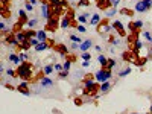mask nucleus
Segmentation results:
<instances>
[{
    "mask_svg": "<svg viewBox=\"0 0 152 114\" xmlns=\"http://www.w3.org/2000/svg\"><path fill=\"white\" fill-rule=\"evenodd\" d=\"M23 32H24V35H26V40H30V38H35L37 37V32H35L34 29H23Z\"/></svg>",
    "mask_w": 152,
    "mask_h": 114,
    "instance_id": "obj_18",
    "label": "nucleus"
},
{
    "mask_svg": "<svg viewBox=\"0 0 152 114\" xmlns=\"http://www.w3.org/2000/svg\"><path fill=\"white\" fill-rule=\"evenodd\" d=\"M70 65H71V63H70V61H64V65H62V69H64V70H67V72H69V70H70Z\"/></svg>",
    "mask_w": 152,
    "mask_h": 114,
    "instance_id": "obj_40",
    "label": "nucleus"
},
{
    "mask_svg": "<svg viewBox=\"0 0 152 114\" xmlns=\"http://www.w3.org/2000/svg\"><path fill=\"white\" fill-rule=\"evenodd\" d=\"M40 85L43 87V88H49V87H53V81L50 79V78H41L40 79Z\"/></svg>",
    "mask_w": 152,
    "mask_h": 114,
    "instance_id": "obj_12",
    "label": "nucleus"
},
{
    "mask_svg": "<svg viewBox=\"0 0 152 114\" xmlns=\"http://www.w3.org/2000/svg\"><path fill=\"white\" fill-rule=\"evenodd\" d=\"M30 47H32L30 41H29V40H26L24 43H21V44H20V50H29Z\"/></svg>",
    "mask_w": 152,
    "mask_h": 114,
    "instance_id": "obj_25",
    "label": "nucleus"
},
{
    "mask_svg": "<svg viewBox=\"0 0 152 114\" xmlns=\"http://www.w3.org/2000/svg\"><path fill=\"white\" fill-rule=\"evenodd\" d=\"M5 87H6L8 90H15V87H14V85H11V84H5Z\"/></svg>",
    "mask_w": 152,
    "mask_h": 114,
    "instance_id": "obj_52",
    "label": "nucleus"
},
{
    "mask_svg": "<svg viewBox=\"0 0 152 114\" xmlns=\"http://www.w3.org/2000/svg\"><path fill=\"white\" fill-rule=\"evenodd\" d=\"M9 61H11V63H15V64H19L21 59H20V56L17 55V53H11V55H9Z\"/></svg>",
    "mask_w": 152,
    "mask_h": 114,
    "instance_id": "obj_28",
    "label": "nucleus"
},
{
    "mask_svg": "<svg viewBox=\"0 0 152 114\" xmlns=\"http://www.w3.org/2000/svg\"><path fill=\"white\" fill-rule=\"evenodd\" d=\"M53 50L58 52V53L62 55V56H65L67 53H69V49H67V46H65V44H62V43H56L55 47H53Z\"/></svg>",
    "mask_w": 152,
    "mask_h": 114,
    "instance_id": "obj_7",
    "label": "nucleus"
},
{
    "mask_svg": "<svg viewBox=\"0 0 152 114\" xmlns=\"http://www.w3.org/2000/svg\"><path fill=\"white\" fill-rule=\"evenodd\" d=\"M87 17H88V14L85 12V14H82V15L78 17V21H79V23H87Z\"/></svg>",
    "mask_w": 152,
    "mask_h": 114,
    "instance_id": "obj_34",
    "label": "nucleus"
},
{
    "mask_svg": "<svg viewBox=\"0 0 152 114\" xmlns=\"http://www.w3.org/2000/svg\"><path fill=\"white\" fill-rule=\"evenodd\" d=\"M110 29H111V26H110V18L106 17V18H102L99 23L96 24V30L99 34H106V32H110Z\"/></svg>",
    "mask_w": 152,
    "mask_h": 114,
    "instance_id": "obj_4",
    "label": "nucleus"
},
{
    "mask_svg": "<svg viewBox=\"0 0 152 114\" xmlns=\"http://www.w3.org/2000/svg\"><path fill=\"white\" fill-rule=\"evenodd\" d=\"M143 3H145L146 9H151L152 8V0H143Z\"/></svg>",
    "mask_w": 152,
    "mask_h": 114,
    "instance_id": "obj_42",
    "label": "nucleus"
},
{
    "mask_svg": "<svg viewBox=\"0 0 152 114\" xmlns=\"http://www.w3.org/2000/svg\"><path fill=\"white\" fill-rule=\"evenodd\" d=\"M149 114H152V105H151V108H149Z\"/></svg>",
    "mask_w": 152,
    "mask_h": 114,
    "instance_id": "obj_58",
    "label": "nucleus"
},
{
    "mask_svg": "<svg viewBox=\"0 0 152 114\" xmlns=\"http://www.w3.org/2000/svg\"><path fill=\"white\" fill-rule=\"evenodd\" d=\"M131 73V69H125V70H122V72L119 73V76H126V74H129Z\"/></svg>",
    "mask_w": 152,
    "mask_h": 114,
    "instance_id": "obj_41",
    "label": "nucleus"
},
{
    "mask_svg": "<svg viewBox=\"0 0 152 114\" xmlns=\"http://www.w3.org/2000/svg\"><path fill=\"white\" fill-rule=\"evenodd\" d=\"M15 37H17V41H19L20 44H21V43H24V41H26V35H24V32H23V30H21V32H19V34H15Z\"/></svg>",
    "mask_w": 152,
    "mask_h": 114,
    "instance_id": "obj_24",
    "label": "nucleus"
},
{
    "mask_svg": "<svg viewBox=\"0 0 152 114\" xmlns=\"http://www.w3.org/2000/svg\"><path fill=\"white\" fill-rule=\"evenodd\" d=\"M0 17H3L5 20L11 18V9H9V6L0 5Z\"/></svg>",
    "mask_w": 152,
    "mask_h": 114,
    "instance_id": "obj_10",
    "label": "nucleus"
},
{
    "mask_svg": "<svg viewBox=\"0 0 152 114\" xmlns=\"http://www.w3.org/2000/svg\"><path fill=\"white\" fill-rule=\"evenodd\" d=\"M78 26H79V24H78V21H76V18H71V20H70V28H75V29H76Z\"/></svg>",
    "mask_w": 152,
    "mask_h": 114,
    "instance_id": "obj_43",
    "label": "nucleus"
},
{
    "mask_svg": "<svg viewBox=\"0 0 152 114\" xmlns=\"http://www.w3.org/2000/svg\"><path fill=\"white\" fill-rule=\"evenodd\" d=\"M3 72V67H2V64H0V73H2Z\"/></svg>",
    "mask_w": 152,
    "mask_h": 114,
    "instance_id": "obj_57",
    "label": "nucleus"
},
{
    "mask_svg": "<svg viewBox=\"0 0 152 114\" xmlns=\"http://www.w3.org/2000/svg\"><path fill=\"white\" fill-rule=\"evenodd\" d=\"M41 14H43V17L47 20V17H49V3L47 5H43L41 6Z\"/></svg>",
    "mask_w": 152,
    "mask_h": 114,
    "instance_id": "obj_27",
    "label": "nucleus"
},
{
    "mask_svg": "<svg viewBox=\"0 0 152 114\" xmlns=\"http://www.w3.org/2000/svg\"><path fill=\"white\" fill-rule=\"evenodd\" d=\"M70 40L73 41V43H76V44H78V43H81V38L76 37V35H70Z\"/></svg>",
    "mask_w": 152,
    "mask_h": 114,
    "instance_id": "obj_39",
    "label": "nucleus"
},
{
    "mask_svg": "<svg viewBox=\"0 0 152 114\" xmlns=\"http://www.w3.org/2000/svg\"><path fill=\"white\" fill-rule=\"evenodd\" d=\"M32 69H34V65H32V63H29V61H23L19 67H17V76L19 78H21L23 81H26V82H32Z\"/></svg>",
    "mask_w": 152,
    "mask_h": 114,
    "instance_id": "obj_1",
    "label": "nucleus"
},
{
    "mask_svg": "<svg viewBox=\"0 0 152 114\" xmlns=\"http://www.w3.org/2000/svg\"><path fill=\"white\" fill-rule=\"evenodd\" d=\"M147 61V58H145V56H135V58H134V61H132V64H135V65H138V67H143V65H145V63Z\"/></svg>",
    "mask_w": 152,
    "mask_h": 114,
    "instance_id": "obj_15",
    "label": "nucleus"
},
{
    "mask_svg": "<svg viewBox=\"0 0 152 114\" xmlns=\"http://www.w3.org/2000/svg\"><path fill=\"white\" fill-rule=\"evenodd\" d=\"M138 35H140V30H134V32H131L129 35H126V40H128V43L129 44H134L135 41H138Z\"/></svg>",
    "mask_w": 152,
    "mask_h": 114,
    "instance_id": "obj_11",
    "label": "nucleus"
},
{
    "mask_svg": "<svg viewBox=\"0 0 152 114\" xmlns=\"http://www.w3.org/2000/svg\"><path fill=\"white\" fill-rule=\"evenodd\" d=\"M29 3H30V5H34V3H37V0H29Z\"/></svg>",
    "mask_w": 152,
    "mask_h": 114,
    "instance_id": "obj_56",
    "label": "nucleus"
},
{
    "mask_svg": "<svg viewBox=\"0 0 152 114\" xmlns=\"http://www.w3.org/2000/svg\"><path fill=\"white\" fill-rule=\"evenodd\" d=\"M64 58H65L67 61H70V63H76V59H78L75 53H67V55L64 56Z\"/></svg>",
    "mask_w": 152,
    "mask_h": 114,
    "instance_id": "obj_31",
    "label": "nucleus"
},
{
    "mask_svg": "<svg viewBox=\"0 0 152 114\" xmlns=\"http://www.w3.org/2000/svg\"><path fill=\"white\" fill-rule=\"evenodd\" d=\"M37 40L41 43V41H46L47 40V35H46V30H40L37 32Z\"/></svg>",
    "mask_w": 152,
    "mask_h": 114,
    "instance_id": "obj_22",
    "label": "nucleus"
},
{
    "mask_svg": "<svg viewBox=\"0 0 152 114\" xmlns=\"http://www.w3.org/2000/svg\"><path fill=\"white\" fill-rule=\"evenodd\" d=\"M12 0H0V5H5V6H9Z\"/></svg>",
    "mask_w": 152,
    "mask_h": 114,
    "instance_id": "obj_48",
    "label": "nucleus"
},
{
    "mask_svg": "<svg viewBox=\"0 0 152 114\" xmlns=\"http://www.w3.org/2000/svg\"><path fill=\"white\" fill-rule=\"evenodd\" d=\"M28 58H29L28 53H21V55H20V59H21V61H28Z\"/></svg>",
    "mask_w": 152,
    "mask_h": 114,
    "instance_id": "obj_49",
    "label": "nucleus"
},
{
    "mask_svg": "<svg viewBox=\"0 0 152 114\" xmlns=\"http://www.w3.org/2000/svg\"><path fill=\"white\" fill-rule=\"evenodd\" d=\"M53 69H55V70H58V72H61V70H64V69H62V65H61V64H55V65H53Z\"/></svg>",
    "mask_w": 152,
    "mask_h": 114,
    "instance_id": "obj_51",
    "label": "nucleus"
},
{
    "mask_svg": "<svg viewBox=\"0 0 152 114\" xmlns=\"http://www.w3.org/2000/svg\"><path fill=\"white\" fill-rule=\"evenodd\" d=\"M50 6H58V8H70L67 0H49Z\"/></svg>",
    "mask_w": 152,
    "mask_h": 114,
    "instance_id": "obj_8",
    "label": "nucleus"
},
{
    "mask_svg": "<svg viewBox=\"0 0 152 114\" xmlns=\"http://www.w3.org/2000/svg\"><path fill=\"white\" fill-rule=\"evenodd\" d=\"M90 0H79L78 3H76V6H90Z\"/></svg>",
    "mask_w": 152,
    "mask_h": 114,
    "instance_id": "obj_32",
    "label": "nucleus"
},
{
    "mask_svg": "<svg viewBox=\"0 0 152 114\" xmlns=\"http://www.w3.org/2000/svg\"><path fill=\"white\" fill-rule=\"evenodd\" d=\"M43 72H44V74H50V73L53 72V65H52V64L46 65V67H44V70H43Z\"/></svg>",
    "mask_w": 152,
    "mask_h": 114,
    "instance_id": "obj_33",
    "label": "nucleus"
},
{
    "mask_svg": "<svg viewBox=\"0 0 152 114\" xmlns=\"http://www.w3.org/2000/svg\"><path fill=\"white\" fill-rule=\"evenodd\" d=\"M120 14H122V15H128V17H134V14H135V11L128 9V8H122V9H120Z\"/></svg>",
    "mask_w": 152,
    "mask_h": 114,
    "instance_id": "obj_21",
    "label": "nucleus"
},
{
    "mask_svg": "<svg viewBox=\"0 0 152 114\" xmlns=\"http://www.w3.org/2000/svg\"><path fill=\"white\" fill-rule=\"evenodd\" d=\"M114 65H116V61H114L113 58H110V59H108V63H106V65L104 67V70H110V72H111V69H113Z\"/></svg>",
    "mask_w": 152,
    "mask_h": 114,
    "instance_id": "obj_26",
    "label": "nucleus"
},
{
    "mask_svg": "<svg viewBox=\"0 0 152 114\" xmlns=\"http://www.w3.org/2000/svg\"><path fill=\"white\" fill-rule=\"evenodd\" d=\"M0 82H2V78H0Z\"/></svg>",
    "mask_w": 152,
    "mask_h": 114,
    "instance_id": "obj_59",
    "label": "nucleus"
},
{
    "mask_svg": "<svg viewBox=\"0 0 152 114\" xmlns=\"http://www.w3.org/2000/svg\"><path fill=\"white\" fill-rule=\"evenodd\" d=\"M90 58H91V55L88 53V52H84V53H82V59L84 61H90Z\"/></svg>",
    "mask_w": 152,
    "mask_h": 114,
    "instance_id": "obj_44",
    "label": "nucleus"
},
{
    "mask_svg": "<svg viewBox=\"0 0 152 114\" xmlns=\"http://www.w3.org/2000/svg\"><path fill=\"white\" fill-rule=\"evenodd\" d=\"M96 6L100 11H106L113 6V3H111V0H96Z\"/></svg>",
    "mask_w": 152,
    "mask_h": 114,
    "instance_id": "obj_6",
    "label": "nucleus"
},
{
    "mask_svg": "<svg viewBox=\"0 0 152 114\" xmlns=\"http://www.w3.org/2000/svg\"><path fill=\"white\" fill-rule=\"evenodd\" d=\"M59 73V78H67L69 76V72H67V70H61V72H58Z\"/></svg>",
    "mask_w": 152,
    "mask_h": 114,
    "instance_id": "obj_46",
    "label": "nucleus"
},
{
    "mask_svg": "<svg viewBox=\"0 0 152 114\" xmlns=\"http://www.w3.org/2000/svg\"><path fill=\"white\" fill-rule=\"evenodd\" d=\"M85 88H84L82 94L87 96V98H95V96H97V93L100 91V84L99 82H93V81H88L85 82Z\"/></svg>",
    "mask_w": 152,
    "mask_h": 114,
    "instance_id": "obj_2",
    "label": "nucleus"
},
{
    "mask_svg": "<svg viewBox=\"0 0 152 114\" xmlns=\"http://www.w3.org/2000/svg\"><path fill=\"white\" fill-rule=\"evenodd\" d=\"M24 6H26V9H28V12H29V11H34V6H32V5H30V3L28 2V0H26Z\"/></svg>",
    "mask_w": 152,
    "mask_h": 114,
    "instance_id": "obj_47",
    "label": "nucleus"
},
{
    "mask_svg": "<svg viewBox=\"0 0 152 114\" xmlns=\"http://www.w3.org/2000/svg\"><path fill=\"white\" fill-rule=\"evenodd\" d=\"M0 30H5V23L3 21H0Z\"/></svg>",
    "mask_w": 152,
    "mask_h": 114,
    "instance_id": "obj_55",
    "label": "nucleus"
},
{
    "mask_svg": "<svg viewBox=\"0 0 152 114\" xmlns=\"http://www.w3.org/2000/svg\"><path fill=\"white\" fill-rule=\"evenodd\" d=\"M110 88H111V82L105 81V82H102V84H100V91H102V93H108Z\"/></svg>",
    "mask_w": 152,
    "mask_h": 114,
    "instance_id": "obj_19",
    "label": "nucleus"
},
{
    "mask_svg": "<svg viewBox=\"0 0 152 114\" xmlns=\"http://www.w3.org/2000/svg\"><path fill=\"white\" fill-rule=\"evenodd\" d=\"M82 103H84V102H82L81 98H75V105H76V107H81Z\"/></svg>",
    "mask_w": 152,
    "mask_h": 114,
    "instance_id": "obj_45",
    "label": "nucleus"
},
{
    "mask_svg": "<svg viewBox=\"0 0 152 114\" xmlns=\"http://www.w3.org/2000/svg\"><path fill=\"white\" fill-rule=\"evenodd\" d=\"M135 11H137V12H145V11H147V9H146V6H145V3H143V0L137 2V5H135Z\"/></svg>",
    "mask_w": 152,
    "mask_h": 114,
    "instance_id": "obj_23",
    "label": "nucleus"
},
{
    "mask_svg": "<svg viewBox=\"0 0 152 114\" xmlns=\"http://www.w3.org/2000/svg\"><path fill=\"white\" fill-rule=\"evenodd\" d=\"M76 29H78L79 32H85V28H84V26H81V24H79V26H78V28H76Z\"/></svg>",
    "mask_w": 152,
    "mask_h": 114,
    "instance_id": "obj_53",
    "label": "nucleus"
},
{
    "mask_svg": "<svg viewBox=\"0 0 152 114\" xmlns=\"http://www.w3.org/2000/svg\"><path fill=\"white\" fill-rule=\"evenodd\" d=\"M93 78H95V74H91V73H88V74H85V78H84V84H85V82H88V81H93Z\"/></svg>",
    "mask_w": 152,
    "mask_h": 114,
    "instance_id": "obj_37",
    "label": "nucleus"
},
{
    "mask_svg": "<svg viewBox=\"0 0 152 114\" xmlns=\"http://www.w3.org/2000/svg\"><path fill=\"white\" fill-rule=\"evenodd\" d=\"M19 15H20V18H19V21H20V23L21 24H26V23H28V15H26V12L23 11V9H21L20 12H19Z\"/></svg>",
    "mask_w": 152,
    "mask_h": 114,
    "instance_id": "obj_20",
    "label": "nucleus"
},
{
    "mask_svg": "<svg viewBox=\"0 0 152 114\" xmlns=\"http://www.w3.org/2000/svg\"><path fill=\"white\" fill-rule=\"evenodd\" d=\"M58 28H59V18H56V17H49L47 23L44 26V30H46V32H55Z\"/></svg>",
    "mask_w": 152,
    "mask_h": 114,
    "instance_id": "obj_3",
    "label": "nucleus"
},
{
    "mask_svg": "<svg viewBox=\"0 0 152 114\" xmlns=\"http://www.w3.org/2000/svg\"><path fill=\"white\" fill-rule=\"evenodd\" d=\"M143 35H145V38H146L147 41H149V43H152V34L149 32V30H146V32H143Z\"/></svg>",
    "mask_w": 152,
    "mask_h": 114,
    "instance_id": "obj_36",
    "label": "nucleus"
},
{
    "mask_svg": "<svg viewBox=\"0 0 152 114\" xmlns=\"http://www.w3.org/2000/svg\"><path fill=\"white\" fill-rule=\"evenodd\" d=\"M113 28L116 29V30H117V34L120 35V37H126V32H125V29H123V24L122 23H120V21H113Z\"/></svg>",
    "mask_w": 152,
    "mask_h": 114,
    "instance_id": "obj_9",
    "label": "nucleus"
},
{
    "mask_svg": "<svg viewBox=\"0 0 152 114\" xmlns=\"http://www.w3.org/2000/svg\"><path fill=\"white\" fill-rule=\"evenodd\" d=\"M6 73L9 74V76H12V78H19V76H17V72H15V70H12V69H8Z\"/></svg>",
    "mask_w": 152,
    "mask_h": 114,
    "instance_id": "obj_38",
    "label": "nucleus"
},
{
    "mask_svg": "<svg viewBox=\"0 0 152 114\" xmlns=\"http://www.w3.org/2000/svg\"><path fill=\"white\" fill-rule=\"evenodd\" d=\"M29 41H30V44H32V46H37V44H38V43H40V41L37 40V38H30V40H29Z\"/></svg>",
    "mask_w": 152,
    "mask_h": 114,
    "instance_id": "obj_50",
    "label": "nucleus"
},
{
    "mask_svg": "<svg viewBox=\"0 0 152 114\" xmlns=\"http://www.w3.org/2000/svg\"><path fill=\"white\" fill-rule=\"evenodd\" d=\"M135 56H137V55L134 53L132 50H128V52H123V53H122V59H123V61H131V63H132Z\"/></svg>",
    "mask_w": 152,
    "mask_h": 114,
    "instance_id": "obj_13",
    "label": "nucleus"
},
{
    "mask_svg": "<svg viewBox=\"0 0 152 114\" xmlns=\"http://www.w3.org/2000/svg\"><path fill=\"white\" fill-rule=\"evenodd\" d=\"M97 61L100 63V65H102V69L106 65V63H108V59H106V56H104V55H99L97 56Z\"/></svg>",
    "mask_w": 152,
    "mask_h": 114,
    "instance_id": "obj_29",
    "label": "nucleus"
},
{
    "mask_svg": "<svg viewBox=\"0 0 152 114\" xmlns=\"http://www.w3.org/2000/svg\"><path fill=\"white\" fill-rule=\"evenodd\" d=\"M95 78L97 79V82H105V81H108L110 78H111V72L110 70H99L96 74H95Z\"/></svg>",
    "mask_w": 152,
    "mask_h": 114,
    "instance_id": "obj_5",
    "label": "nucleus"
},
{
    "mask_svg": "<svg viewBox=\"0 0 152 114\" xmlns=\"http://www.w3.org/2000/svg\"><path fill=\"white\" fill-rule=\"evenodd\" d=\"M17 90H19V91H21V93H23V94H26V96H28V94H30V90H29V87H28V82H26V81H23V82H21V84H20L19 87H17Z\"/></svg>",
    "mask_w": 152,
    "mask_h": 114,
    "instance_id": "obj_14",
    "label": "nucleus"
},
{
    "mask_svg": "<svg viewBox=\"0 0 152 114\" xmlns=\"http://www.w3.org/2000/svg\"><path fill=\"white\" fill-rule=\"evenodd\" d=\"M116 14V9H114V8H113V9H111L110 12H108V17H111V15H114Z\"/></svg>",
    "mask_w": 152,
    "mask_h": 114,
    "instance_id": "obj_54",
    "label": "nucleus"
},
{
    "mask_svg": "<svg viewBox=\"0 0 152 114\" xmlns=\"http://www.w3.org/2000/svg\"><path fill=\"white\" fill-rule=\"evenodd\" d=\"M91 46H93V41H91V40H85V41H82V43H81V46H79V49H81V50H84V52H87V50L90 49Z\"/></svg>",
    "mask_w": 152,
    "mask_h": 114,
    "instance_id": "obj_16",
    "label": "nucleus"
},
{
    "mask_svg": "<svg viewBox=\"0 0 152 114\" xmlns=\"http://www.w3.org/2000/svg\"><path fill=\"white\" fill-rule=\"evenodd\" d=\"M46 49H49L47 41H41V43H38V44L35 46V50H37V52H43V50H46Z\"/></svg>",
    "mask_w": 152,
    "mask_h": 114,
    "instance_id": "obj_17",
    "label": "nucleus"
},
{
    "mask_svg": "<svg viewBox=\"0 0 152 114\" xmlns=\"http://www.w3.org/2000/svg\"><path fill=\"white\" fill-rule=\"evenodd\" d=\"M37 23H38V21L35 20V18H32V20H29L26 24H28V28H29V29H32V28H35V26H37Z\"/></svg>",
    "mask_w": 152,
    "mask_h": 114,
    "instance_id": "obj_35",
    "label": "nucleus"
},
{
    "mask_svg": "<svg viewBox=\"0 0 152 114\" xmlns=\"http://www.w3.org/2000/svg\"><path fill=\"white\" fill-rule=\"evenodd\" d=\"M99 21H100V15H99V14H95V15L91 17V21H90V24L96 26L97 23H99Z\"/></svg>",
    "mask_w": 152,
    "mask_h": 114,
    "instance_id": "obj_30",
    "label": "nucleus"
}]
</instances>
